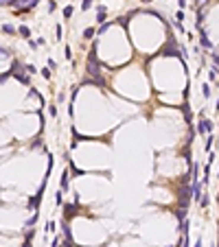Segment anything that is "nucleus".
<instances>
[{
    "mask_svg": "<svg viewBox=\"0 0 219 247\" xmlns=\"http://www.w3.org/2000/svg\"><path fill=\"white\" fill-rule=\"evenodd\" d=\"M0 57H2V59H9V57H11V53H9L7 48H0Z\"/></svg>",
    "mask_w": 219,
    "mask_h": 247,
    "instance_id": "obj_8",
    "label": "nucleus"
},
{
    "mask_svg": "<svg viewBox=\"0 0 219 247\" xmlns=\"http://www.w3.org/2000/svg\"><path fill=\"white\" fill-rule=\"evenodd\" d=\"M162 55H171V57H180V48L175 46L173 37H169V46H164V48H162Z\"/></svg>",
    "mask_w": 219,
    "mask_h": 247,
    "instance_id": "obj_1",
    "label": "nucleus"
},
{
    "mask_svg": "<svg viewBox=\"0 0 219 247\" xmlns=\"http://www.w3.org/2000/svg\"><path fill=\"white\" fill-rule=\"evenodd\" d=\"M18 31H20V35H22V37H31V31H29V26H20Z\"/></svg>",
    "mask_w": 219,
    "mask_h": 247,
    "instance_id": "obj_5",
    "label": "nucleus"
},
{
    "mask_svg": "<svg viewBox=\"0 0 219 247\" xmlns=\"http://www.w3.org/2000/svg\"><path fill=\"white\" fill-rule=\"evenodd\" d=\"M99 22H105V7H99V15H97Z\"/></svg>",
    "mask_w": 219,
    "mask_h": 247,
    "instance_id": "obj_6",
    "label": "nucleus"
},
{
    "mask_svg": "<svg viewBox=\"0 0 219 247\" xmlns=\"http://www.w3.org/2000/svg\"><path fill=\"white\" fill-rule=\"evenodd\" d=\"M212 61H215V66H219V53H212Z\"/></svg>",
    "mask_w": 219,
    "mask_h": 247,
    "instance_id": "obj_14",
    "label": "nucleus"
},
{
    "mask_svg": "<svg viewBox=\"0 0 219 247\" xmlns=\"http://www.w3.org/2000/svg\"><path fill=\"white\" fill-rule=\"evenodd\" d=\"M35 221H37V212H35V214H33V217L29 219V221H26V227H31V225H35Z\"/></svg>",
    "mask_w": 219,
    "mask_h": 247,
    "instance_id": "obj_9",
    "label": "nucleus"
},
{
    "mask_svg": "<svg viewBox=\"0 0 219 247\" xmlns=\"http://www.w3.org/2000/svg\"><path fill=\"white\" fill-rule=\"evenodd\" d=\"M178 2H180V9H184V7H186V0H178Z\"/></svg>",
    "mask_w": 219,
    "mask_h": 247,
    "instance_id": "obj_17",
    "label": "nucleus"
},
{
    "mask_svg": "<svg viewBox=\"0 0 219 247\" xmlns=\"http://www.w3.org/2000/svg\"><path fill=\"white\" fill-rule=\"evenodd\" d=\"M92 35H94V29H86V33H83V37H86V40H90Z\"/></svg>",
    "mask_w": 219,
    "mask_h": 247,
    "instance_id": "obj_11",
    "label": "nucleus"
},
{
    "mask_svg": "<svg viewBox=\"0 0 219 247\" xmlns=\"http://www.w3.org/2000/svg\"><path fill=\"white\" fill-rule=\"evenodd\" d=\"M208 131H212V122H210V120L197 122V133H199V136H204V133H208Z\"/></svg>",
    "mask_w": 219,
    "mask_h": 247,
    "instance_id": "obj_2",
    "label": "nucleus"
},
{
    "mask_svg": "<svg viewBox=\"0 0 219 247\" xmlns=\"http://www.w3.org/2000/svg\"><path fill=\"white\" fill-rule=\"evenodd\" d=\"M204 96H206V99L210 96V88H208V85H204Z\"/></svg>",
    "mask_w": 219,
    "mask_h": 247,
    "instance_id": "obj_15",
    "label": "nucleus"
},
{
    "mask_svg": "<svg viewBox=\"0 0 219 247\" xmlns=\"http://www.w3.org/2000/svg\"><path fill=\"white\" fill-rule=\"evenodd\" d=\"M72 11H75V9H72L70 4H68V7L64 9V18H70V15H72Z\"/></svg>",
    "mask_w": 219,
    "mask_h": 247,
    "instance_id": "obj_10",
    "label": "nucleus"
},
{
    "mask_svg": "<svg viewBox=\"0 0 219 247\" xmlns=\"http://www.w3.org/2000/svg\"><path fill=\"white\" fill-rule=\"evenodd\" d=\"M9 2H11V4H24L26 0H9Z\"/></svg>",
    "mask_w": 219,
    "mask_h": 247,
    "instance_id": "obj_16",
    "label": "nucleus"
},
{
    "mask_svg": "<svg viewBox=\"0 0 219 247\" xmlns=\"http://www.w3.org/2000/svg\"><path fill=\"white\" fill-rule=\"evenodd\" d=\"M195 247H202V238H197V243H195Z\"/></svg>",
    "mask_w": 219,
    "mask_h": 247,
    "instance_id": "obj_18",
    "label": "nucleus"
},
{
    "mask_svg": "<svg viewBox=\"0 0 219 247\" xmlns=\"http://www.w3.org/2000/svg\"><path fill=\"white\" fill-rule=\"evenodd\" d=\"M215 109H217V112H219V101H217V105H215Z\"/></svg>",
    "mask_w": 219,
    "mask_h": 247,
    "instance_id": "obj_19",
    "label": "nucleus"
},
{
    "mask_svg": "<svg viewBox=\"0 0 219 247\" xmlns=\"http://www.w3.org/2000/svg\"><path fill=\"white\" fill-rule=\"evenodd\" d=\"M2 31H4V33H9V35H13V33H15V29H13L11 24H4V26H2Z\"/></svg>",
    "mask_w": 219,
    "mask_h": 247,
    "instance_id": "obj_7",
    "label": "nucleus"
},
{
    "mask_svg": "<svg viewBox=\"0 0 219 247\" xmlns=\"http://www.w3.org/2000/svg\"><path fill=\"white\" fill-rule=\"evenodd\" d=\"M24 70H26V72H31V75H33V72H35V66H31V64H26V66H24Z\"/></svg>",
    "mask_w": 219,
    "mask_h": 247,
    "instance_id": "obj_13",
    "label": "nucleus"
},
{
    "mask_svg": "<svg viewBox=\"0 0 219 247\" xmlns=\"http://www.w3.org/2000/svg\"><path fill=\"white\" fill-rule=\"evenodd\" d=\"M143 2H149V0H143Z\"/></svg>",
    "mask_w": 219,
    "mask_h": 247,
    "instance_id": "obj_20",
    "label": "nucleus"
},
{
    "mask_svg": "<svg viewBox=\"0 0 219 247\" xmlns=\"http://www.w3.org/2000/svg\"><path fill=\"white\" fill-rule=\"evenodd\" d=\"M90 4H92V0H83V2H81V9H83V11L90 9Z\"/></svg>",
    "mask_w": 219,
    "mask_h": 247,
    "instance_id": "obj_12",
    "label": "nucleus"
},
{
    "mask_svg": "<svg viewBox=\"0 0 219 247\" xmlns=\"http://www.w3.org/2000/svg\"><path fill=\"white\" fill-rule=\"evenodd\" d=\"M199 40H202V46H206V48H212V44H210V40H208V33H206L204 29H202V33H199Z\"/></svg>",
    "mask_w": 219,
    "mask_h": 247,
    "instance_id": "obj_3",
    "label": "nucleus"
},
{
    "mask_svg": "<svg viewBox=\"0 0 219 247\" xmlns=\"http://www.w3.org/2000/svg\"><path fill=\"white\" fill-rule=\"evenodd\" d=\"M68 171H66V173H61V182H59V188L61 190H64V193H66V190H68Z\"/></svg>",
    "mask_w": 219,
    "mask_h": 247,
    "instance_id": "obj_4",
    "label": "nucleus"
}]
</instances>
